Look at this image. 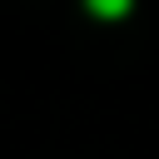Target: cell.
Masks as SVG:
<instances>
[{"label": "cell", "mask_w": 159, "mask_h": 159, "mask_svg": "<svg viewBox=\"0 0 159 159\" xmlns=\"http://www.w3.org/2000/svg\"><path fill=\"white\" fill-rule=\"evenodd\" d=\"M89 5H94L99 15H124V10H129V0H89Z\"/></svg>", "instance_id": "6da1fadb"}]
</instances>
